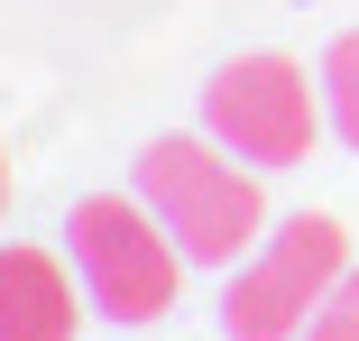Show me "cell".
Listing matches in <instances>:
<instances>
[{
    "mask_svg": "<svg viewBox=\"0 0 359 341\" xmlns=\"http://www.w3.org/2000/svg\"><path fill=\"white\" fill-rule=\"evenodd\" d=\"M129 194L166 222V240L184 249V267H231L267 240V185L249 157H231L212 129H166L129 157Z\"/></svg>",
    "mask_w": 359,
    "mask_h": 341,
    "instance_id": "obj_1",
    "label": "cell"
},
{
    "mask_svg": "<svg viewBox=\"0 0 359 341\" xmlns=\"http://www.w3.org/2000/svg\"><path fill=\"white\" fill-rule=\"evenodd\" d=\"M83 277L46 240H0V341H74L83 332Z\"/></svg>",
    "mask_w": 359,
    "mask_h": 341,
    "instance_id": "obj_5",
    "label": "cell"
},
{
    "mask_svg": "<svg viewBox=\"0 0 359 341\" xmlns=\"http://www.w3.org/2000/svg\"><path fill=\"white\" fill-rule=\"evenodd\" d=\"M323 111H332V129H341V148H359V28H341L332 46H323Z\"/></svg>",
    "mask_w": 359,
    "mask_h": 341,
    "instance_id": "obj_6",
    "label": "cell"
},
{
    "mask_svg": "<svg viewBox=\"0 0 359 341\" xmlns=\"http://www.w3.org/2000/svg\"><path fill=\"white\" fill-rule=\"evenodd\" d=\"M0 222H10V148H0Z\"/></svg>",
    "mask_w": 359,
    "mask_h": 341,
    "instance_id": "obj_8",
    "label": "cell"
},
{
    "mask_svg": "<svg viewBox=\"0 0 359 341\" xmlns=\"http://www.w3.org/2000/svg\"><path fill=\"white\" fill-rule=\"evenodd\" d=\"M323 74H304L295 55H231L222 74L203 83V129L222 139L231 157L267 166H304L323 139Z\"/></svg>",
    "mask_w": 359,
    "mask_h": 341,
    "instance_id": "obj_4",
    "label": "cell"
},
{
    "mask_svg": "<svg viewBox=\"0 0 359 341\" xmlns=\"http://www.w3.org/2000/svg\"><path fill=\"white\" fill-rule=\"evenodd\" d=\"M304 341H359V267L313 305V323H304Z\"/></svg>",
    "mask_w": 359,
    "mask_h": 341,
    "instance_id": "obj_7",
    "label": "cell"
},
{
    "mask_svg": "<svg viewBox=\"0 0 359 341\" xmlns=\"http://www.w3.org/2000/svg\"><path fill=\"white\" fill-rule=\"evenodd\" d=\"M350 277V231L332 213L267 222V240L222 277V332L231 341H304L313 305Z\"/></svg>",
    "mask_w": 359,
    "mask_h": 341,
    "instance_id": "obj_3",
    "label": "cell"
},
{
    "mask_svg": "<svg viewBox=\"0 0 359 341\" xmlns=\"http://www.w3.org/2000/svg\"><path fill=\"white\" fill-rule=\"evenodd\" d=\"M65 258L93 295V314L111 323H166L175 314V286H184V249L166 240V222L148 213L138 194H83L65 213Z\"/></svg>",
    "mask_w": 359,
    "mask_h": 341,
    "instance_id": "obj_2",
    "label": "cell"
}]
</instances>
